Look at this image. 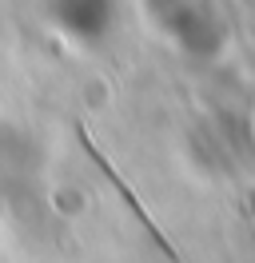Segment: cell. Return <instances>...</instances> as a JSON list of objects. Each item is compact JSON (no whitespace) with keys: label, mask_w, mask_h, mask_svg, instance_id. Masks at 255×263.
<instances>
[{"label":"cell","mask_w":255,"mask_h":263,"mask_svg":"<svg viewBox=\"0 0 255 263\" xmlns=\"http://www.w3.org/2000/svg\"><path fill=\"white\" fill-rule=\"evenodd\" d=\"M76 140H80V148L88 152V160H92V164L100 167V172H104V180H108L112 187H116V196H120V199H124V203H128V212H132V215H136V219H140V228L148 231V235H152V243H156V247H159V251H163V255H168V259H172V263H179V251H175V247H172V239H168V235L159 231V223H156V219H152V215L143 212V203H140V199H136V192H132V187H128V183L120 180V172H116V167L108 164V156H104V152L96 148V140H92V136H88V128H84V124H80V128H76Z\"/></svg>","instance_id":"cell-1"}]
</instances>
